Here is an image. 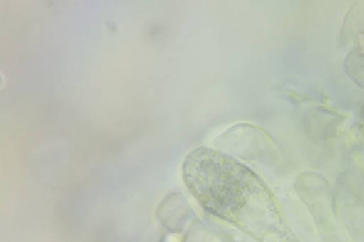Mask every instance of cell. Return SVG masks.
<instances>
[{
	"mask_svg": "<svg viewBox=\"0 0 364 242\" xmlns=\"http://www.w3.org/2000/svg\"><path fill=\"white\" fill-rule=\"evenodd\" d=\"M183 178L206 211L237 226L259 241L284 235V219L264 180L228 154L198 148L186 157Z\"/></svg>",
	"mask_w": 364,
	"mask_h": 242,
	"instance_id": "cell-1",
	"label": "cell"
},
{
	"mask_svg": "<svg viewBox=\"0 0 364 242\" xmlns=\"http://www.w3.org/2000/svg\"><path fill=\"white\" fill-rule=\"evenodd\" d=\"M345 69L353 81L360 87H363V57L360 50H353L345 60Z\"/></svg>",
	"mask_w": 364,
	"mask_h": 242,
	"instance_id": "cell-2",
	"label": "cell"
}]
</instances>
